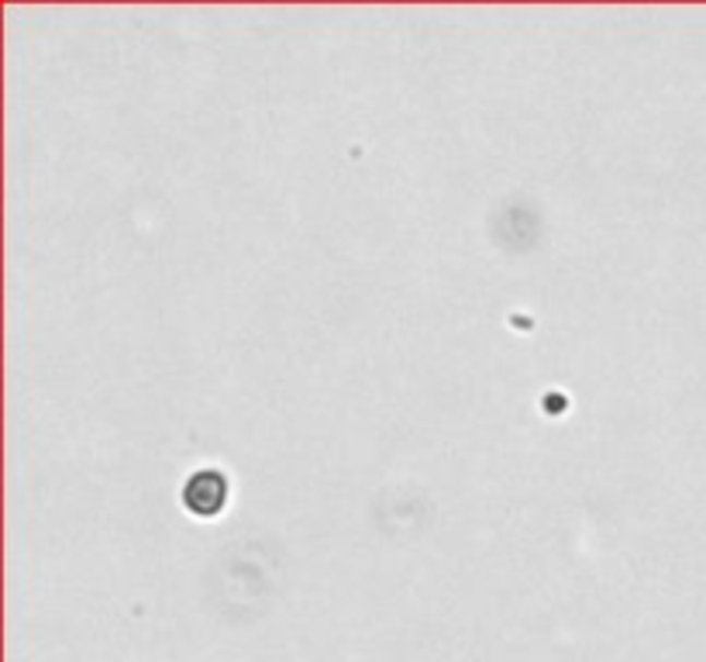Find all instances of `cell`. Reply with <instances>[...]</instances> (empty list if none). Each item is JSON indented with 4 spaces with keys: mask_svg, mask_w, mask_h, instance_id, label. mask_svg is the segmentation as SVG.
Here are the masks:
<instances>
[{
    "mask_svg": "<svg viewBox=\"0 0 706 662\" xmlns=\"http://www.w3.org/2000/svg\"><path fill=\"white\" fill-rule=\"evenodd\" d=\"M220 500H225V480L217 473H201L196 480H190L187 487V504L196 507V511H217Z\"/></svg>",
    "mask_w": 706,
    "mask_h": 662,
    "instance_id": "cell-1",
    "label": "cell"
}]
</instances>
